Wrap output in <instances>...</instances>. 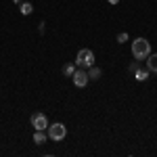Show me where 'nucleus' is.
Listing matches in <instances>:
<instances>
[{"label":"nucleus","mask_w":157,"mask_h":157,"mask_svg":"<svg viewBox=\"0 0 157 157\" xmlns=\"http://www.w3.org/2000/svg\"><path fill=\"white\" fill-rule=\"evenodd\" d=\"M149 55H151V44H149V40L136 38L132 42V57L136 61H143V59H147Z\"/></svg>","instance_id":"1"},{"label":"nucleus","mask_w":157,"mask_h":157,"mask_svg":"<svg viewBox=\"0 0 157 157\" xmlns=\"http://www.w3.org/2000/svg\"><path fill=\"white\" fill-rule=\"evenodd\" d=\"M46 130H48V132H46V134H48V138H50V140H55V143H61V140L67 136V128H65L63 124H59V121L48 124Z\"/></svg>","instance_id":"2"},{"label":"nucleus","mask_w":157,"mask_h":157,"mask_svg":"<svg viewBox=\"0 0 157 157\" xmlns=\"http://www.w3.org/2000/svg\"><path fill=\"white\" fill-rule=\"evenodd\" d=\"M75 65L80 67H92L94 65V52L90 48H82L78 50V57H75Z\"/></svg>","instance_id":"3"},{"label":"nucleus","mask_w":157,"mask_h":157,"mask_svg":"<svg viewBox=\"0 0 157 157\" xmlns=\"http://www.w3.org/2000/svg\"><path fill=\"white\" fill-rule=\"evenodd\" d=\"M88 82H90L88 71H84V69H75V71H73V84L78 86V88H86Z\"/></svg>","instance_id":"4"},{"label":"nucleus","mask_w":157,"mask_h":157,"mask_svg":"<svg viewBox=\"0 0 157 157\" xmlns=\"http://www.w3.org/2000/svg\"><path fill=\"white\" fill-rule=\"evenodd\" d=\"M32 126H34V130H46V128H48L46 115H44V113H34V115H32Z\"/></svg>","instance_id":"5"},{"label":"nucleus","mask_w":157,"mask_h":157,"mask_svg":"<svg viewBox=\"0 0 157 157\" xmlns=\"http://www.w3.org/2000/svg\"><path fill=\"white\" fill-rule=\"evenodd\" d=\"M147 69L157 75V52H153V55L147 57Z\"/></svg>","instance_id":"6"},{"label":"nucleus","mask_w":157,"mask_h":157,"mask_svg":"<svg viewBox=\"0 0 157 157\" xmlns=\"http://www.w3.org/2000/svg\"><path fill=\"white\" fill-rule=\"evenodd\" d=\"M46 140H48V134L44 132V130H36V132H34V143H36V145H44Z\"/></svg>","instance_id":"7"},{"label":"nucleus","mask_w":157,"mask_h":157,"mask_svg":"<svg viewBox=\"0 0 157 157\" xmlns=\"http://www.w3.org/2000/svg\"><path fill=\"white\" fill-rule=\"evenodd\" d=\"M134 78H136L138 82H145L147 78H149V69H143V67H138V69L134 71Z\"/></svg>","instance_id":"8"},{"label":"nucleus","mask_w":157,"mask_h":157,"mask_svg":"<svg viewBox=\"0 0 157 157\" xmlns=\"http://www.w3.org/2000/svg\"><path fill=\"white\" fill-rule=\"evenodd\" d=\"M101 69H98V67H94V65H92V67H88V78H90V80H98V78H101Z\"/></svg>","instance_id":"9"},{"label":"nucleus","mask_w":157,"mask_h":157,"mask_svg":"<svg viewBox=\"0 0 157 157\" xmlns=\"http://www.w3.org/2000/svg\"><path fill=\"white\" fill-rule=\"evenodd\" d=\"M73 71H75V65H73V63H65V65H63V73H65V75H73Z\"/></svg>","instance_id":"10"},{"label":"nucleus","mask_w":157,"mask_h":157,"mask_svg":"<svg viewBox=\"0 0 157 157\" xmlns=\"http://www.w3.org/2000/svg\"><path fill=\"white\" fill-rule=\"evenodd\" d=\"M32 11H34V6H32L29 2H21V13H23V15H29Z\"/></svg>","instance_id":"11"},{"label":"nucleus","mask_w":157,"mask_h":157,"mask_svg":"<svg viewBox=\"0 0 157 157\" xmlns=\"http://www.w3.org/2000/svg\"><path fill=\"white\" fill-rule=\"evenodd\" d=\"M117 42H120V44H124V42H128V34H126V32H121V34H117Z\"/></svg>","instance_id":"12"},{"label":"nucleus","mask_w":157,"mask_h":157,"mask_svg":"<svg viewBox=\"0 0 157 157\" xmlns=\"http://www.w3.org/2000/svg\"><path fill=\"white\" fill-rule=\"evenodd\" d=\"M109 4H117V2H120V0H107Z\"/></svg>","instance_id":"13"},{"label":"nucleus","mask_w":157,"mask_h":157,"mask_svg":"<svg viewBox=\"0 0 157 157\" xmlns=\"http://www.w3.org/2000/svg\"><path fill=\"white\" fill-rule=\"evenodd\" d=\"M13 2H17V4H19V2H23V0H13Z\"/></svg>","instance_id":"14"}]
</instances>
